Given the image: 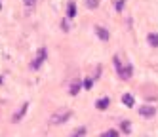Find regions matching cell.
I'll return each mask as SVG.
<instances>
[{
  "label": "cell",
  "instance_id": "obj_15",
  "mask_svg": "<svg viewBox=\"0 0 158 137\" xmlns=\"http://www.w3.org/2000/svg\"><path fill=\"white\" fill-rule=\"evenodd\" d=\"M103 135H105V137H116L118 131H116V130H107V131H103Z\"/></svg>",
  "mask_w": 158,
  "mask_h": 137
},
{
  "label": "cell",
  "instance_id": "obj_14",
  "mask_svg": "<svg viewBox=\"0 0 158 137\" xmlns=\"http://www.w3.org/2000/svg\"><path fill=\"white\" fill-rule=\"evenodd\" d=\"M84 88H86V89H92V88H94V78H86V80H84Z\"/></svg>",
  "mask_w": 158,
  "mask_h": 137
},
{
  "label": "cell",
  "instance_id": "obj_10",
  "mask_svg": "<svg viewBox=\"0 0 158 137\" xmlns=\"http://www.w3.org/2000/svg\"><path fill=\"white\" fill-rule=\"evenodd\" d=\"M122 103H124L126 107H130V109H131V107L135 105V99H133V95H131V93H124V95H122Z\"/></svg>",
  "mask_w": 158,
  "mask_h": 137
},
{
  "label": "cell",
  "instance_id": "obj_17",
  "mask_svg": "<svg viewBox=\"0 0 158 137\" xmlns=\"http://www.w3.org/2000/svg\"><path fill=\"white\" fill-rule=\"evenodd\" d=\"M124 2H126V0H118V2H116V11H122L124 10Z\"/></svg>",
  "mask_w": 158,
  "mask_h": 137
},
{
  "label": "cell",
  "instance_id": "obj_4",
  "mask_svg": "<svg viewBox=\"0 0 158 137\" xmlns=\"http://www.w3.org/2000/svg\"><path fill=\"white\" fill-rule=\"evenodd\" d=\"M139 114L143 118H152L154 114H156V109L154 107H151V105H145V107H141L139 109Z\"/></svg>",
  "mask_w": 158,
  "mask_h": 137
},
{
  "label": "cell",
  "instance_id": "obj_3",
  "mask_svg": "<svg viewBox=\"0 0 158 137\" xmlns=\"http://www.w3.org/2000/svg\"><path fill=\"white\" fill-rule=\"evenodd\" d=\"M131 73H133L131 65H130V63H126V65H122V71L118 73V76H120L122 80H130V78H131Z\"/></svg>",
  "mask_w": 158,
  "mask_h": 137
},
{
  "label": "cell",
  "instance_id": "obj_13",
  "mask_svg": "<svg viewBox=\"0 0 158 137\" xmlns=\"http://www.w3.org/2000/svg\"><path fill=\"white\" fill-rule=\"evenodd\" d=\"M120 128H122L124 133H130V122H128V120H124V122L120 124Z\"/></svg>",
  "mask_w": 158,
  "mask_h": 137
},
{
  "label": "cell",
  "instance_id": "obj_7",
  "mask_svg": "<svg viewBox=\"0 0 158 137\" xmlns=\"http://www.w3.org/2000/svg\"><path fill=\"white\" fill-rule=\"evenodd\" d=\"M109 105H110V99H109V97H101V99L95 103V109H99V110H107Z\"/></svg>",
  "mask_w": 158,
  "mask_h": 137
},
{
  "label": "cell",
  "instance_id": "obj_16",
  "mask_svg": "<svg viewBox=\"0 0 158 137\" xmlns=\"http://www.w3.org/2000/svg\"><path fill=\"white\" fill-rule=\"evenodd\" d=\"M23 4H25L29 10H32V8H35V4H36V0H23Z\"/></svg>",
  "mask_w": 158,
  "mask_h": 137
},
{
  "label": "cell",
  "instance_id": "obj_9",
  "mask_svg": "<svg viewBox=\"0 0 158 137\" xmlns=\"http://www.w3.org/2000/svg\"><path fill=\"white\" fill-rule=\"evenodd\" d=\"M74 17H76V4L69 2V6H67V19H74Z\"/></svg>",
  "mask_w": 158,
  "mask_h": 137
},
{
  "label": "cell",
  "instance_id": "obj_11",
  "mask_svg": "<svg viewBox=\"0 0 158 137\" xmlns=\"http://www.w3.org/2000/svg\"><path fill=\"white\" fill-rule=\"evenodd\" d=\"M80 88H82V84H80V80H74V82L71 84V89H69V93L71 95H78V91H80Z\"/></svg>",
  "mask_w": 158,
  "mask_h": 137
},
{
  "label": "cell",
  "instance_id": "obj_19",
  "mask_svg": "<svg viewBox=\"0 0 158 137\" xmlns=\"http://www.w3.org/2000/svg\"><path fill=\"white\" fill-rule=\"evenodd\" d=\"M0 10H2V4H0Z\"/></svg>",
  "mask_w": 158,
  "mask_h": 137
},
{
  "label": "cell",
  "instance_id": "obj_5",
  "mask_svg": "<svg viewBox=\"0 0 158 137\" xmlns=\"http://www.w3.org/2000/svg\"><path fill=\"white\" fill-rule=\"evenodd\" d=\"M95 34H97V36H99L101 40H103V42H107V40L110 38V34H109V31H107L105 27H99V25L95 27Z\"/></svg>",
  "mask_w": 158,
  "mask_h": 137
},
{
  "label": "cell",
  "instance_id": "obj_12",
  "mask_svg": "<svg viewBox=\"0 0 158 137\" xmlns=\"http://www.w3.org/2000/svg\"><path fill=\"white\" fill-rule=\"evenodd\" d=\"M86 6H88L89 10H95V8L99 6V0H86Z\"/></svg>",
  "mask_w": 158,
  "mask_h": 137
},
{
  "label": "cell",
  "instance_id": "obj_6",
  "mask_svg": "<svg viewBox=\"0 0 158 137\" xmlns=\"http://www.w3.org/2000/svg\"><path fill=\"white\" fill-rule=\"evenodd\" d=\"M27 109H29V103H23V105H21V109L14 114V122H19L21 118L25 116V112H27Z\"/></svg>",
  "mask_w": 158,
  "mask_h": 137
},
{
  "label": "cell",
  "instance_id": "obj_2",
  "mask_svg": "<svg viewBox=\"0 0 158 137\" xmlns=\"http://www.w3.org/2000/svg\"><path fill=\"white\" fill-rule=\"evenodd\" d=\"M46 57H48V50H46V48H40L38 53H36V57H35V59H32V63H31V68H32V71H38V68L42 67V63L46 61Z\"/></svg>",
  "mask_w": 158,
  "mask_h": 137
},
{
  "label": "cell",
  "instance_id": "obj_8",
  "mask_svg": "<svg viewBox=\"0 0 158 137\" xmlns=\"http://www.w3.org/2000/svg\"><path fill=\"white\" fill-rule=\"evenodd\" d=\"M147 42L151 48H158V32H149L147 34Z\"/></svg>",
  "mask_w": 158,
  "mask_h": 137
},
{
  "label": "cell",
  "instance_id": "obj_18",
  "mask_svg": "<svg viewBox=\"0 0 158 137\" xmlns=\"http://www.w3.org/2000/svg\"><path fill=\"white\" fill-rule=\"evenodd\" d=\"M86 133V128H78V130H74V135H84Z\"/></svg>",
  "mask_w": 158,
  "mask_h": 137
},
{
  "label": "cell",
  "instance_id": "obj_1",
  "mask_svg": "<svg viewBox=\"0 0 158 137\" xmlns=\"http://www.w3.org/2000/svg\"><path fill=\"white\" fill-rule=\"evenodd\" d=\"M71 110L69 109H59V110H55L53 114H52V118H50V124L52 126H59V124H65L67 120L71 118Z\"/></svg>",
  "mask_w": 158,
  "mask_h": 137
}]
</instances>
